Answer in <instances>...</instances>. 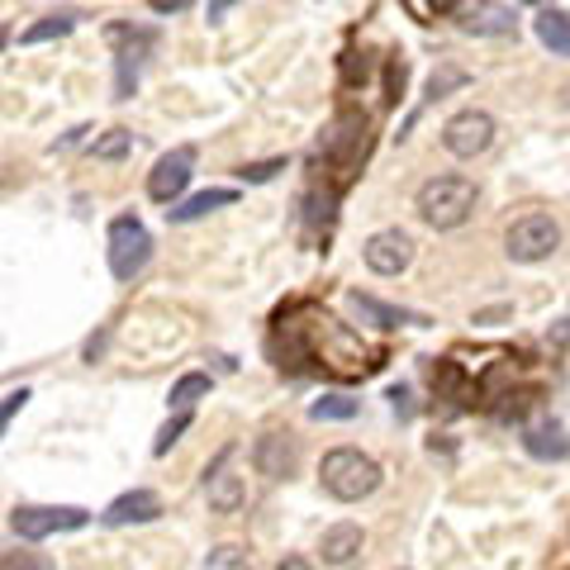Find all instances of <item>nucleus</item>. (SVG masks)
<instances>
[{"instance_id": "nucleus-1", "label": "nucleus", "mask_w": 570, "mask_h": 570, "mask_svg": "<svg viewBox=\"0 0 570 570\" xmlns=\"http://www.w3.org/2000/svg\"><path fill=\"white\" fill-rule=\"evenodd\" d=\"M281 328H291L295 356H305L318 371H333V376H371L381 366V352L366 337H356L343 318L318 305H295L291 314H281Z\"/></svg>"}, {"instance_id": "nucleus-2", "label": "nucleus", "mask_w": 570, "mask_h": 570, "mask_svg": "<svg viewBox=\"0 0 570 570\" xmlns=\"http://www.w3.org/2000/svg\"><path fill=\"white\" fill-rule=\"evenodd\" d=\"M475 200L480 190L471 176H433V181L419 186V214L428 228H438V234H448V228H461L475 214Z\"/></svg>"}, {"instance_id": "nucleus-3", "label": "nucleus", "mask_w": 570, "mask_h": 570, "mask_svg": "<svg viewBox=\"0 0 570 570\" xmlns=\"http://www.w3.org/2000/svg\"><path fill=\"white\" fill-rule=\"evenodd\" d=\"M318 480H324V490L333 499L356 504V499H366V494L381 490V466L366 452H356V448H333L324 456V466H318Z\"/></svg>"}, {"instance_id": "nucleus-4", "label": "nucleus", "mask_w": 570, "mask_h": 570, "mask_svg": "<svg viewBox=\"0 0 570 570\" xmlns=\"http://www.w3.org/2000/svg\"><path fill=\"white\" fill-rule=\"evenodd\" d=\"M557 247H561V224L551 219V214H542V209H532V214H523V219H513L509 234H504V253L513 262H523V266L547 262Z\"/></svg>"}, {"instance_id": "nucleus-5", "label": "nucleus", "mask_w": 570, "mask_h": 570, "mask_svg": "<svg viewBox=\"0 0 570 570\" xmlns=\"http://www.w3.org/2000/svg\"><path fill=\"white\" fill-rule=\"evenodd\" d=\"M86 523H91V513L81 504H20L10 513L14 538H24V542H43L52 532H77Z\"/></svg>"}, {"instance_id": "nucleus-6", "label": "nucleus", "mask_w": 570, "mask_h": 570, "mask_svg": "<svg viewBox=\"0 0 570 570\" xmlns=\"http://www.w3.org/2000/svg\"><path fill=\"white\" fill-rule=\"evenodd\" d=\"M148 262H153V234L142 228V219H134V214H119V219L110 224V272H115V281L142 276Z\"/></svg>"}, {"instance_id": "nucleus-7", "label": "nucleus", "mask_w": 570, "mask_h": 570, "mask_svg": "<svg viewBox=\"0 0 570 570\" xmlns=\"http://www.w3.org/2000/svg\"><path fill=\"white\" fill-rule=\"evenodd\" d=\"M105 39L115 48V100H129L138 86V67L142 52L153 48V29H129V24H110Z\"/></svg>"}, {"instance_id": "nucleus-8", "label": "nucleus", "mask_w": 570, "mask_h": 570, "mask_svg": "<svg viewBox=\"0 0 570 570\" xmlns=\"http://www.w3.org/2000/svg\"><path fill=\"white\" fill-rule=\"evenodd\" d=\"M490 142H494V119L485 110H461V115H452L448 124H442V148H448L452 157H461V163L490 153Z\"/></svg>"}, {"instance_id": "nucleus-9", "label": "nucleus", "mask_w": 570, "mask_h": 570, "mask_svg": "<svg viewBox=\"0 0 570 570\" xmlns=\"http://www.w3.org/2000/svg\"><path fill=\"white\" fill-rule=\"evenodd\" d=\"M195 176V148H171L167 157H157V167L148 171V195L157 205H176L186 195Z\"/></svg>"}, {"instance_id": "nucleus-10", "label": "nucleus", "mask_w": 570, "mask_h": 570, "mask_svg": "<svg viewBox=\"0 0 570 570\" xmlns=\"http://www.w3.org/2000/svg\"><path fill=\"white\" fill-rule=\"evenodd\" d=\"M366 266L376 276H400L409 262H414V238L404 234V228H381V234H371L366 247H362Z\"/></svg>"}, {"instance_id": "nucleus-11", "label": "nucleus", "mask_w": 570, "mask_h": 570, "mask_svg": "<svg viewBox=\"0 0 570 570\" xmlns=\"http://www.w3.org/2000/svg\"><path fill=\"white\" fill-rule=\"evenodd\" d=\"M456 24L475 39H504V33L519 29V14L499 6V0H466V6H456Z\"/></svg>"}, {"instance_id": "nucleus-12", "label": "nucleus", "mask_w": 570, "mask_h": 570, "mask_svg": "<svg viewBox=\"0 0 570 570\" xmlns=\"http://www.w3.org/2000/svg\"><path fill=\"white\" fill-rule=\"evenodd\" d=\"M253 466H257V475H266V480H285V475H295V466H299V448H295V438L291 433H262L257 438V448H253Z\"/></svg>"}, {"instance_id": "nucleus-13", "label": "nucleus", "mask_w": 570, "mask_h": 570, "mask_svg": "<svg viewBox=\"0 0 570 570\" xmlns=\"http://www.w3.org/2000/svg\"><path fill=\"white\" fill-rule=\"evenodd\" d=\"M163 519V499H157L153 490H129V494H119L110 509L100 513V523L105 528H129V523H157Z\"/></svg>"}, {"instance_id": "nucleus-14", "label": "nucleus", "mask_w": 570, "mask_h": 570, "mask_svg": "<svg viewBox=\"0 0 570 570\" xmlns=\"http://www.w3.org/2000/svg\"><path fill=\"white\" fill-rule=\"evenodd\" d=\"M228 461H234V448H228L219 461H214L209 475H205V494H209V509H214V513H238V509H243V499H247L243 480L228 471Z\"/></svg>"}, {"instance_id": "nucleus-15", "label": "nucleus", "mask_w": 570, "mask_h": 570, "mask_svg": "<svg viewBox=\"0 0 570 570\" xmlns=\"http://www.w3.org/2000/svg\"><path fill=\"white\" fill-rule=\"evenodd\" d=\"M347 305L356 309V318H366V324H376V328H400V324H428L423 314H414V309H400V305H385V299H376V295H362V291H352L347 295Z\"/></svg>"}, {"instance_id": "nucleus-16", "label": "nucleus", "mask_w": 570, "mask_h": 570, "mask_svg": "<svg viewBox=\"0 0 570 570\" xmlns=\"http://www.w3.org/2000/svg\"><path fill=\"white\" fill-rule=\"evenodd\" d=\"M523 448L538 456V461H566L570 456V438L557 419H538L523 428Z\"/></svg>"}, {"instance_id": "nucleus-17", "label": "nucleus", "mask_w": 570, "mask_h": 570, "mask_svg": "<svg viewBox=\"0 0 570 570\" xmlns=\"http://www.w3.org/2000/svg\"><path fill=\"white\" fill-rule=\"evenodd\" d=\"M362 528L356 523H333L324 532V542H318V557H324V566H352L356 557H362Z\"/></svg>"}, {"instance_id": "nucleus-18", "label": "nucleus", "mask_w": 570, "mask_h": 570, "mask_svg": "<svg viewBox=\"0 0 570 570\" xmlns=\"http://www.w3.org/2000/svg\"><path fill=\"white\" fill-rule=\"evenodd\" d=\"M238 200V195L234 190H200V195H190V200H176L171 209H167V219L171 224H195V219H205V214L209 209H224V205H234Z\"/></svg>"}, {"instance_id": "nucleus-19", "label": "nucleus", "mask_w": 570, "mask_h": 570, "mask_svg": "<svg viewBox=\"0 0 570 570\" xmlns=\"http://www.w3.org/2000/svg\"><path fill=\"white\" fill-rule=\"evenodd\" d=\"M532 29H538V39L557 52V58H570V14L566 10H542L538 20H532Z\"/></svg>"}, {"instance_id": "nucleus-20", "label": "nucleus", "mask_w": 570, "mask_h": 570, "mask_svg": "<svg viewBox=\"0 0 570 570\" xmlns=\"http://www.w3.org/2000/svg\"><path fill=\"white\" fill-rule=\"evenodd\" d=\"M205 395H209V376H205V371H186V376L171 385V400L167 404L176 409V414H190V409L200 404Z\"/></svg>"}, {"instance_id": "nucleus-21", "label": "nucleus", "mask_w": 570, "mask_h": 570, "mask_svg": "<svg viewBox=\"0 0 570 570\" xmlns=\"http://www.w3.org/2000/svg\"><path fill=\"white\" fill-rule=\"evenodd\" d=\"M71 24H77V14H48V20L29 24V29L20 33V43H52V39H67Z\"/></svg>"}, {"instance_id": "nucleus-22", "label": "nucleus", "mask_w": 570, "mask_h": 570, "mask_svg": "<svg viewBox=\"0 0 570 570\" xmlns=\"http://www.w3.org/2000/svg\"><path fill=\"white\" fill-rule=\"evenodd\" d=\"M356 400H347V395H324V400H314L309 404V419H318V423H347V419H356Z\"/></svg>"}, {"instance_id": "nucleus-23", "label": "nucleus", "mask_w": 570, "mask_h": 570, "mask_svg": "<svg viewBox=\"0 0 570 570\" xmlns=\"http://www.w3.org/2000/svg\"><path fill=\"white\" fill-rule=\"evenodd\" d=\"M461 86H471V71H461V67H452V62H442L433 77H428V100H442V96L461 91Z\"/></svg>"}, {"instance_id": "nucleus-24", "label": "nucleus", "mask_w": 570, "mask_h": 570, "mask_svg": "<svg viewBox=\"0 0 570 570\" xmlns=\"http://www.w3.org/2000/svg\"><path fill=\"white\" fill-rule=\"evenodd\" d=\"M129 148H134V134L129 129H105L91 142V153L100 157V163H119V157H129Z\"/></svg>"}, {"instance_id": "nucleus-25", "label": "nucleus", "mask_w": 570, "mask_h": 570, "mask_svg": "<svg viewBox=\"0 0 570 570\" xmlns=\"http://www.w3.org/2000/svg\"><path fill=\"white\" fill-rule=\"evenodd\" d=\"M200 570H247V551L238 547V542H219L205 557V566Z\"/></svg>"}, {"instance_id": "nucleus-26", "label": "nucleus", "mask_w": 570, "mask_h": 570, "mask_svg": "<svg viewBox=\"0 0 570 570\" xmlns=\"http://www.w3.org/2000/svg\"><path fill=\"white\" fill-rule=\"evenodd\" d=\"M186 428H190V414H171V419L163 423V433H157V442H153V456H167L176 442H181Z\"/></svg>"}, {"instance_id": "nucleus-27", "label": "nucleus", "mask_w": 570, "mask_h": 570, "mask_svg": "<svg viewBox=\"0 0 570 570\" xmlns=\"http://www.w3.org/2000/svg\"><path fill=\"white\" fill-rule=\"evenodd\" d=\"M0 570H58V566H52L43 551H6V557H0Z\"/></svg>"}, {"instance_id": "nucleus-28", "label": "nucleus", "mask_w": 570, "mask_h": 570, "mask_svg": "<svg viewBox=\"0 0 570 570\" xmlns=\"http://www.w3.org/2000/svg\"><path fill=\"white\" fill-rule=\"evenodd\" d=\"M276 171H285V157H266V163H247L238 176H243V181H253V186H262V181H272Z\"/></svg>"}, {"instance_id": "nucleus-29", "label": "nucleus", "mask_w": 570, "mask_h": 570, "mask_svg": "<svg viewBox=\"0 0 570 570\" xmlns=\"http://www.w3.org/2000/svg\"><path fill=\"white\" fill-rule=\"evenodd\" d=\"M24 404H29V390H10V395L0 400V438H6V428L14 423V414H20Z\"/></svg>"}, {"instance_id": "nucleus-30", "label": "nucleus", "mask_w": 570, "mask_h": 570, "mask_svg": "<svg viewBox=\"0 0 570 570\" xmlns=\"http://www.w3.org/2000/svg\"><path fill=\"white\" fill-rule=\"evenodd\" d=\"M195 0H148V10L153 14H181V10H190Z\"/></svg>"}, {"instance_id": "nucleus-31", "label": "nucleus", "mask_w": 570, "mask_h": 570, "mask_svg": "<svg viewBox=\"0 0 570 570\" xmlns=\"http://www.w3.org/2000/svg\"><path fill=\"white\" fill-rule=\"evenodd\" d=\"M390 404H395L400 409V414L409 419V414H414V404H409V390L404 385H395V390H390Z\"/></svg>"}, {"instance_id": "nucleus-32", "label": "nucleus", "mask_w": 570, "mask_h": 570, "mask_svg": "<svg viewBox=\"0 0 570 570\" xmlns=\"http://www.w3.org/2000/svg\"><path fill=\"white\" fill-rule=\"evenodd\" d=\"M234 6H238V0H209V24H214V20H224V14L234 10Z\"/></svg>"}, {"instance_id": "nucleus-33", "label": "nucleus", "mask_w": 570, "mask_h": 570, "mask_svg": "<svg viewBox=\"0 0 570 570\" xmlns=\"http://www.w3.org/2000/svg\"><path fill=\"white\" fill-rule=\"evenodd\" d=\"M276 570H314V566H309L305 557H285V561H281Z\"/></svg>"}, {"instance_id": "nucleus-34", "label": "nucleus", "mask_w": 570, "mask_h": 570, "mask_svg": "<svg viewBox=\"0 0 570 570\" xmlns=\"http://www.w3.org/2000/svg\"><path fill=\"white\" fill-rule=\"evenodd\" d=\"M494 318H509V309H485V314H475V324H494Z\"/></svg>"}, {"instance_id": "nucleus-35", "label": "nucleus", "mask_w": 570, "mask_h": 570, "mask_svg": "<svg viewBox=\"0 0 570 570\" xmlns=\"http://www.w3.org/2000/svg\"><path fill=\"white\" fill-rule=\"evenodd\" d=\"M10 43V33H6V24H0V48H6Z\"/></svg>"}]
</instances>
